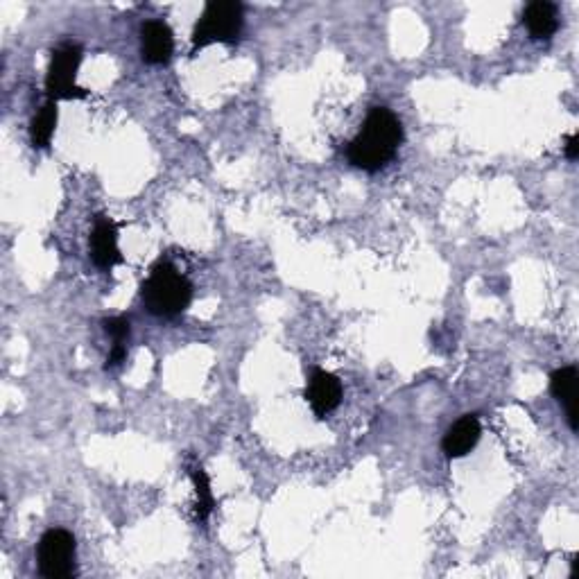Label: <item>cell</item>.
Listing matches in <instances>:
<instances>
[{
	"label": "cell",
	"instance_id": "obj_8",
	"mask_svg": "<svg viewBox=\"0 0 579 579\" xmlns=\"http://www.w3.org/2000/svg\"><path fill=\"white\" fill-rule=\"evenodd\" d=\"M175 53V37L168 23L148 21L141 28V55L148 64H166Z\"/></svg>",
	"mask_w": 579,
	"mask_h": 579
},
{
	"label": "cell",
	"instance_id": "obj_10",
	"mask_svg": "<svg viewBox=\"0 0 579 579\" xmlns=\"http://www.w3.org/2000/svg\"><path fill=\"white\" fill-rule=\"evenodd\" d=\"M550 390L555 399L564 405L570 430L577 432V369L561 367L550 376Z\"/></svg>",
	"mask_w": 579,
	"mask_h": 579
},
{
	"label": "cell",
	"instance_id": "obj_11",
	"mask_svg": "<svg viewBox=\"0 0 579 579\" xmlns=\"http://www.w3.org/2000/svg\"><path fill=\"white\" fill-rule=\"evenodd\" d=\"M523 23L527 32L532 34V39H550L559 30L557 7L548 0H534L525 7Z\"/></svg>",
	"mask_w": 579,
	"mask_h": 579
},
{
	"label": "cell",
	"instance_id": "obj_14",
	"mask_svg": "<svg viewBox=\"0 0 579 579\" xmlns=\"http://www.w3.org/2000/svg\"><path fill=\"white\" fill-rule=\"evenodd\" d=\"M105 331L107 335H111L114 344H127L129 333H132V326H129L125 317H111V319H105Z\"/></svg>",
	"mask_w": 579,
	"mask_h": 579
},
{
	"label": "cell",
	"instance_id": "obj_1",
	"mask_svg": "<svg viewBox=\"0 0 579 579\" xmlns=\"http://www.w3.org/2000/svg\"><path fill=\"white\" fill-rule=\"evenodd\" d=\"M403 143V127L390 109L374 107L365 125L347 148L351 166L365 172H378L390 163Z\"/></svg>",
	"mask_w": 579,
	"mask_h": 579
},
{
	"label": "cell",
	"instance_id": "obj_4",
	"mask_svg": "<svg viewBox=\"0 0 579 579\" xmlns=\"http://www.w3.org/2000/svg\"><path fill=\"white\" fill-rule=\"evenodd\" d=\"M80 64H82V48L77 46V43H64V46H59L55 50L46 75L48 100L59 102L86 98V91L75 84Z\"/></svg>",
	"mask_w": 579,
	"mask_h": 579
},
{
	"label": "cell",
	"instance_id": "obj_5",
	"mask_svg": "<svg viewBox=\"0 0 579 579\" xmlns=\"http://www.w3.org/2000/svg\"><path fill=\"white\" fill-rule=\"evenodd\" d=\"M75 537L66 530H48L37 548L39 573L46 579L75 577Z\"/></svg>",
	"mask_w": 579,
	"mask_h": 579
},
{
	"label": "cell",
	"instance_id": "obj_3",
	"mask_svg": "<svg viewBox=\"0 0 579 579\" xmlns=\"http://www.w3.org/2000/svg\"><path fill=\"white\" fill-rule=\"evenodd\" d=\"M245 10L236 0H211L206 3L193 32V53L211 43H236L243 32Z\"/></svg>",
	"mask_w": 579,
	"mask_h": 579
},
{
	"label": "cell",
	"instance_id": "obj_2",
	"mask_svg": "<svg viewBox=\"0 0 579 579\" xmlns=\"http://www.w3.org/2000/svg\"><path fill=\"white\" fill-rule=\"evenodd\" d=\"M141 299L152 315L177 317L193 301V283L172 263L159 261L141 285Z\"/></svg>",
	"mask_w": 579,
	"mask_h": 579
},
{
	"label": "cell",
	"instance_id": "obj_6",
	"mask_svg": "<svg viewBox=\"0 0 579 579\" xmlns=\"http://www.w3.org/2000/svg\"><path fill=\"white\" fill-rule=\"evenodd\" d=\"M306 401L317 414V419H324L342 403V383L328 371L315 369L306 387Z\"/></svg>",
	"mask_w": 579,
	"mask_h": 579
},
{
	"label": "cell",
	"instance_id": "obj_9",
	"mask_svg": "<svg viewBox=\"0 0 579 579\" xmlns=\"http://www.w3.org/2000/svg\"><path fill=\"white\" fill-rule=\"evenodd\" d=\"M480 435H482L480 419L475 417V414H464V417L460 421H455L444 435L442 448L446 457L457 460V457L469 455L475 444L480 442Z\"/></svg>",
	"mask_w": 579,
	"mask_h": 579
},
{
	"label": "cell",
	"instance_id": "obj_7",
	"mask_svg": "<svg viewBox=\"0 0 579 579\" xmlns=\"http://www.w3.org/2000/svg\"><path fill=\"white\" fill-rule=\"evenodd\" d=\"M91 258L100 270H114L116 265L123 263V254L118 249V229L105 215H100L98 222L91 231Z\"/></svg>",
	"mask_w": 579,
	"mask_h": 579
},
{
	"label": "cell",
	"instance_id": "obj_16",
	"mask_svg": "<svg viewBox=\"0 0 579 579\" xmlns=\"http://www.w3.org/2000/svg\"><path fill=\"white\" fill-rule=\"evenodd\" d=\"M564 152H566V157H568L570 161H575V159L579 157V136H577V134H573V136L568 138Z\"/></svg>",
	"mask_w": 579,
	"mask_h": 579
},
{
	"label": "cell",
	"instance_id": "obj_13",
	"mask_svg": "<svg viewBox=\"0 0 579 579\" xmlns=\"http://www.w3.org/2000/svg\"><path fill=\"white\" fill-rule=\"evenodd\" d=\"M190 478H193V485H195V494H197V521L204 523L206 518L211 516L213 512V494H211V482H209V475L202 469V466H195L193 471H190Z\"/></svg>",
	"mask_w": 579,
	"mask_h": 579
},
{
	"label": "cell",
	"instance_id": "obj_12",
	"mask_svg": "<svg viewBox=\"0 0 579 579\" xmlns=\"http://www.w3.org/2000/svg\"><path fill=\"white\" fill-rule=\"evenodd\" d=\"M57 120H59L57 102L48 100L46 105L39 109V114L32 118V123H30V138H32L34 148H39V150L48 148L50 141H53V136H55Z\"/></svg>",
	"mask_w": 579,
	"mask_h": 579
},
{
	"label": "cell",
	"instance_id": "obj_15",
	"mask_svg": "<svg viewBox=\"0 0 579 579\" xmlns=\"http://www.w3.org/2000/svg\"><path fill=\"white\" fill-rule=\"evenodd\" d=\"M127 358V347L125 344H114V349H111L109 358H107V369H114L118 365H123Z\"/></svg>",
	"mask_w": 579,
	"mask_h": 579
}]
</instances>
